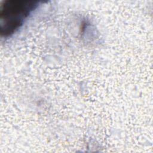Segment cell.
I'll use <instances>...</instances> for the list:
<instances>
[{
	"label": "cell",
	"mask_w": 153,
	"mask_h": 153,
	"mask_svg": "<svg viewBox=\"0 0 153 153\" xmlns=\"http://www.w3.org/2000/svg\"><path fill=\"white\" fill-rule=\"evenodd\" d=\"M37 4L33 1H8L0 11V28L2 35H10L17 30Z\"/></svg>",
	"instance_id": "obj_1"
}]
</instances>
